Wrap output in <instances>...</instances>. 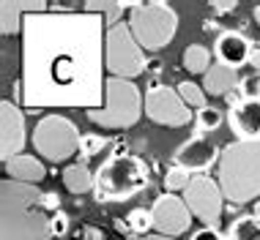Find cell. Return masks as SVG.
I'll list each match as a JSON object with an SVG mask.
<instances>
[{"label": "cell", "mask_w": 260, "mask_h": 240, "mask_svg": "<svg viewBox=\"0 0 260 240\" xmlns=\"http://www.w3.org/2000/svg\"><path fill=\"white\" fill-rule=\"evenodd\" d=\"M107 22L99 14H27L22 85L27 109H99L107 98Z\"/></svg>", "instance_id": "cell-1"}, {"label": "cell", "mask_w": 260, "mask_h": 240, "mask_svg": "<svg viewBox=\"0 0 260 240\" xmlns=\"http://www.w3.org/2000/svg\"><path fill=\"white\" fill-rule=\"evenodd\" d=\"M41 191L30 183L6 178L0 183V240H52L50 213L41 208Z\"/></svg>", "instance_id": "cell-2"}, {"label": "cell", "mask_w": 260, "mask_h": 240, "mask_svg": "<svg viewBox=\"0 0 260 240\" xmlns=\"http://www.w3.org/2000/svg\"><path fill=\"white\" fill-rule=\"evenodd\" d=\"M216 183L233 205L255 202L260 196V139H233L224 145Z\"/></svg>", "instance_id": "cell-3"}, {"label": "cell", "mask_w": 260, "mask_h": 240, "mask_svg": "<svg viewBox=\"0 0 260 240\" xmlns=\"http://www.w3.org/2000/svg\"><path fill=\"white\" fill-rule=\"evenodd\" d=\"M151 183V169L140 156L112 153L96 169V202H126L145 191Z\"/></svg>", "instance_id": "cell-4"}, {"label": "cell", "mask_w": 260, "mask_h": 240, "mask_svg": "<svg viewBox=\"0 0 260 240\" xmlns=\"http://www.w3.org/2000/svg\"><path fill=\"white\" fill-rule=\"evenodd\" d=\"M129 30L132 36L137 38V44L145 49V52H159L165 49L178 33V11L173 9L170 3H161V0H153V3H137L135 9L129 11Z\"/></svg>", "instance_id": "cell-5"}, {"label": "cell", "mask_w": 260, "mask_h": 240, "mask_svg": "<svg viewBox=\"0 0 260 240\" xmlns=\"http://www.w3.org/2000/svg\"><path fill=\"white\" fill-rule=\"evenodd\" d=\"M143 109H145V98L135 82L107 76V98H104V107L88 109L85 115L90 123L102 126V129H132L140 120V115H143Z\"/></svg>", "instance_id": "cell-6"}, {"label": "cell", "mask_w": 260, "mask_h": 240, "mask_svg": "<svg viewBox=\"0 0 260 240\" xmlns=\"http://www.w3.org/2000/svg\"><path fill=\"white\" fill-rule=\"evenodd\" d=\"M30 139H33V147H36L39 156H44L52 164H60V161L72 158L80 150L82 131L66 115H44L36 123Z\"/></svg>", "instance_id": "cell-7"}, {"label": "cell", "mask_w": 260, "mask_h": 240, "mask_svg": "<svg viewBox=\"0 0 260 240\" xmlns=\"http://www.w3.org/2000/svg\"><path fill=\"white\" fill-rule=\"evenodd\" d=\"M107 74L118 76V79H132L148 71V60H145V49L137 44V38L132 36L129 22H121L107 30Z\"/></svg>", "instance_id": "cell-8"}, {"label": "cell", "mask_w": 260, "mask_h": 240, "mask_svg": "<svg viewBox=\"0 0 260 240\" xmlns=\"http://www.w3.org/2000/svg\"><path fill=\"white\" fill-rule=\"evenodd\" d=\"M186 202V208L192 210V216L203 221L206 227L216 229L222 221V213H224V194L219 188L211 175H194L192 183L186 186V191L181 194Z\"/></svg>", "instance_id": "cell-9"}, {"label": "cell", "mask_w": 260, "mask_h": 240, "mask_svg": "<svg viewBox=\"0 0 260 240\" xmlns=\"http://www.w3.org/2000/svg\"><path fill=\"white\" fill-rule=\"evenodd\" d=\"M145 115L156 126H167V129H181L192 120V109L181 98L178 88L170 85H151L145 90Z\"/></svg>", "instance_id": "cell-10"}, {"label": "cell", "mask_w": 260, "mask_h": 240, "mask_svg": "<svg viewBox=\"0 0 260 240\" xmlns=\"http://www.w3.org/2000/svg\"><path fill=\"white\" fill-rule=\"evenodd\" d=\"M25 145H27L25 112L11 98H3L0 101V158H3V164L22 156Z\"/></svg>", "instance_id": "cell-11"}, {"label": "cell", "mask_w": 260, "mask_h": 240, "mask_svg": "<svg viewBox=\"0 0 260 240\" xmlns=\"http://www.w3.org/2000/svg\"><path fill=\"white\" fill-rule=\"evenodd\" d=\"M151 213H153V229L156 235H167V237H178L189 232V224H192V210L186 208L184 196H175V194H159L151 205Z\"/></svg>", "instance_id": "cell-12"}, {"label": "cell", "mask_w": 260, "mask_h": 240, "mask_svg": "<svg viewBox=\"0 0 260 240\" xmlns=\"http://www.w3.org/2000/svg\"><path fill=\"white\" fill-rule=\"evenodd\" d=\"M222 150L208 137H189L178 150L173 153L175 167L186 169L189 175H206L214 164H219Z\"/></svg>", "instance_id": "cell-13"}, {"label": "cell", "mask_w": 260, "mask_h": 240, "mask_svg": "<svg viewBox=\"0 0 260 240\" xmlns=\"http://www.w3.org/2000/svg\"><path fill=\"white\" fill-rule=\"evenodd\" d=\"M252 47H255V41H249L241 30H224L222 36H216L214 52H216V60L222 66H230L238 71L244 63H249Z\"/></svg>", "instance_id": "cell-14"}, {"label": "cell", "mask_w": 260, "mask_h": 240, "mask_svg": "<svg viewBox=\"0 0 260 240\" xmlns=\"http://www.w3.org/2000/svg\"><path fill=\"white\" fill-rule=\"evenodd\" d=\"M50 3L44 0H3L0 3V33L3 36H17L22 33L27 14H47Z\"/></svg>", "instance_id": "cell-15"}, {"label": "cell", "mask_w": 260, "mask_h": 240, "mask_svg": "<svg viewBox=\"0 0 260 240\" xmlns=\"http://www.w3.org/2000/svg\"><path fill=\"white\" fill-rule=\"evenodd\" d=\"M228 126L236 139H260V96H252L241 107L230 109Z\"/></svg>", "instance_id": "cell-16"}, {"label": "cell", "mask_w": 260, "mask_h": 240, "mask_svg": "<svg viewBox=\"0 0 260 240\" xmlns=\"http://www.w3.org/2000/svg\"><path fill=\"white\" fill-rule=\"evenodd\" d=\"M6 175L17 183H30V186H39L41 180L47 178V167L39 156H30V153H22V156L11 158L6 164Z\"/></svg>", "instance_id": "cell-17"}, {"label": "cell", "mask_w": 260, "mask_h": 240, "mask_svg": "<svg viewBox=\"0 0 260 240\" xmlns=\"http://www.w3.org/2000/svg\"><path fill=\"white\" fill-rule=\"evenodd\" d=\"M241 82L238 79V71L230 66H222V63H214V66L208 68L206 74H203V90L211 96H228L230 90L236 88V85Z\"/></svg>", "instance_id": "cell-18"}, {"label": "cell", "mask_w": 260, "mask_h": 240, "mask_svg": "<svg viewBox=\"0 0 260 240\" xmlns=\"http://www.w3.org/2000/svg\"><path fill=\"white\" fill-rule=\"evenodd\" d=\"M137 6V0H88L85 6H82V11L85 14H99V17L107 22V30L115 25L123 22V14L132 11Z\"/></svg>", "instance_id": "cell-19"}, {"label": "cell", "mask_w": 260, "mask_h": 240, "mask_svg": "<svg viewBox=\"0 0 260 240\" xmlns=\"http://www.w3.org/2000/svg\"><path fill=\"white\" fill-rule=\"evenodd\" d=\"M63 186H66V191L72 194H88L96 188V172L90 169L85 161H77V164H69L66 169H63Z\"/></svg>", "instance_id": "cell-20"}, {"label": "cell", "mask_w": 260, "mask_h": 240, "mask_svg": "<svg viewBox=\"0 0 260 240\" xmlns=\"http://www.w3.org/2000/svg\"><path fill=\"white\" fill-rule=\"evenodd\" d=\"M224 240H260V218L252 216V213L236 216L233 221L228 224Z\"/></svg>", "instance_id": "cell-21"}, {"label": "cell", "mask_w": 260, "mask_h": 240, "mask_svg": "<svg viewBox=\"0 0 260 240\" xmlns=\"http://www.w3.org/2000/svg\"><path fill=\"white\" fill-rule=\"evenodd\" d=\"M181 63H184V68L189 74H206L214 63H211V52L208 47L203 44H189L184 49V58H181Z\"/></svg>", "instance_id": "cell-22"}, {"label": "cell", "mask_w": 260, "mask_h": 240, "mask_svg": "<svg viewBox=\"0 0 260 240\" xmlns=\"http://www.w3.org/2000/svg\"><path fill=\"white\" fill-rule=\"evenodd\" d=\"M224 123V112L219 107H203L194 112V137H206L208 131H216Z\"/></svg>", "instance_id": "cell-23"}, {"label": "cell", "mask_w": 260, "mask_h": 240, "mask_svg": "<svg viewBox=\"0 0 260 240\" xmlns=\"http://www.w3.org/2000/svg\"><path fill=\"white\" fill-rule=\"evenodd\" d=\"M126 224H129V232L135 237L151 235V229H153V213H151V208H135L129 216H126Z\"/></svg>", "instance_id": "cell-24"}, {"label": "cell", "mask_w": 260, "mask_h": 240, "mask_svg": "<svg viewBox=\"0 0 260 240\" xmlns=\"http://www.w3.org/2000/svg\"><path fill=\"white\" fill-rule=\"evenodd\" d=\"M104 147H110V137H104V134H82V139H80V156L88 164L93 156H99Z\"/></svg>", "instance_id": "cell-25"}, {"label": "cell", "mask_w": 260, "mask_h": 240, "mask_svg": "<svg viewBox=\"0 0 260 240\" xmlns=\"http://www.w3.org/2000/svg\"><path fill=\"white\" fill-rule=\"evenodd\" d=\"M194 175H189L186 169H181V167H170L165 172V178H161V183H165V188H167V194H175V191H181L184 194L186 191V186L192 183Z\"/></svg>", "instance_id": "cell-26"}, {"label": "cell", "mask_w": 260, "mask_h": 240, "mask_svg": "<svg viewBox=\"0 0 260 240\" xmlns=\"http://www.w3.org/2000/svg\"><path fill=\"white\" fill-rule=\"evenodd\" d=\"M178 93H181V98L186 101V107L189 109H203V107H208V101H206V90L200 88V85H194V82H181L178 85Z\"/></svg>", "instance_id": "cell-27"}, {"label": "cell", "mask_w": 260, "mask_h": 240, "mask_svg": "<svg viewBox=\"0 0 260 240\" xmlns=\"http://www.w3.org/2000/svg\"><path fill=\"white\" fill-rule=\"evenodd\" d=\"M69 224H72V218H69L66 210H58V213L50 216V227H52V237H63L69 232Z\"/></svg>", "instance_id": "cell-28"}, {"label": "cell", "mask_w": 260, "mask_h": 240, "mask_svg": "<svg viewBox=\"0 0 260 240\" xmlns=\"http://www.w3.org/2000/svg\"><path fill=\"white\" fill-rule=\"evenodd\" d=\"M41 208L47 210V213H58V210H63L60 208V194L58 191H44V196H41Z\"/></svg>", "instance_id": "cell-29"}, {"label": "cell", "mask_w": 260, "mask_h": 240, "mask_svg": "<svg viewBox=\"0 0 260 240\" xmlns=\"http://www.w3.org/2000/svg\"><path fill=\"white\" fill-rule=\"evenodd\" d=\"M74 240H107V235H104L102 229H96V227H90V224H88V227H82L80 232H77Z\"/></svg>", "instance_id": "cell-30"}, {"label": "cell", "mask_w": 260, "mask_h": 240, "mask_svg": "<svg viewBox=\"0 0 260 240\" xmlns=\"http://www.w3.org/2000/svg\"><path fill=\"white\" fill-rule=\"evenodd\" d=\"M189 240H224V235L219 229H211V227H203L198 232H192V237Z\"/></svg>", "instance_id": "cell-31"}, {"label": "cell", "mask_w": 260, "mask_h": 240, "mask_svg": "<svg viewBox=\"0 0 260 240\" xmlns=\"http://www.w3.org/2000/svg\"><path fill=\"white\" fill-rule=\"evenodd\" d=\"M236 0H214L211 3V9H214L216 14H230V11H236Z\"/></svg>", "instance_id": "cell-32"}, {"label": "cell", "mask_w": 260, "mask_h": 240, "mask_svg": "<svg viewBox=\"0 0 260 240\" xmlns=\"http://www.w3.org/2000/svg\"><path fill=\"white\" fill-rule=\"evenodd\" d=\"M203 30H206V33H216V36H222V33H224L216 19H203Z\"/></svg>", "instance_id": "cell-33"}, {"label": "cell", "mask_w": 260, "mask_h": 240, "mask_svg": "<svg viewBox=\"0 0 260 240\" xmlns=\"http://www.w3.org/2000/svg\"><path fill=\"white\" fill-rule=\"evenodd\" d=\"M249 66L255 68V71H260V44L255 41V47H252V55H249Z\"/></svg>", "instance_id": "cell-34"}, {"label": "cell", "mask_w": 260, "mask_h": 240, "mask_svg": "<svg viewBox=\"0 0 260 240\" xmlns=\"http://www.w3.org/2000/svg\"><path fill=\"white\" fill-rule=\"evenodd\" d=\"M132 240H178V237H167V235H156V232H153V235H145V237H132Z\"/></svg>", "instance_id": "cell-35"}, {"label": "cell", "mask_w": 260, "mask_h": 240, "mask_svg": "<svg viewBox=\"0 0 260 240\" xmlns=\"http://www.w3.org/2000/svg\"><path fill=\"white\" fill-rule=\"evenodd\" d=\"M148 71H151V74H159V71H161V63H159V60L148 63Z\"/></svg>", "instance_id": "cell-36"}, {"label": "cell", "mask_w": 260, "mask_h": 240, "mask_svg": "<svg viewBox=\"0 0 260 240\" xmlns=\"http://www.w3.org/2000/svg\"><path fill=\"white\" fill-rule=\"evenodd\" d=\"M252 216H257V218H260V202H255V210H252Z\"/></svg>", "instance_id": "cell-37"}, {"label": "cell", "mask_w": 260, "mask_h": 240, "mask_svg": "<svg viewBox=\"0 0 260 240\" xmlns=\"http://www.w3.org/2000/svg\"><path fill=\"white\" fill-rule=\"evenodd\" d=\"M255 22L260 25V6H255Z\"/></svg>", "instance_id": "cell-38"}]
</instances>
